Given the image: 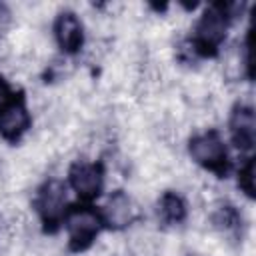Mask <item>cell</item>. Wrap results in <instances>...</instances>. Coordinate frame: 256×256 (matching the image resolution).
<instances>
[{"label":"cell","mask_w":256,"mask_h":256,"mask_svg":"<svg viewBox=\"0 0 256 256\" xmlns=\"http://www.w3.org/2000/svg\"><path fill=\"white\" fill-rule=\"evenodd\" d=\"M136 204L134 200L122 192V190H116L104 204L100 216H102V222L106 228L110 230H122L126 226H130L136 218Z\"/></svg>","instance_id":"cell-9"},{"label":"cell","mask_w":256,"mask_h":256,"mask_svg":"<svg viewBox=\"0 0 256 256\" xmlns=\"http://www.w3.org/2000/svg\"><path fill=\"white\" fill-rule=\"evenodd\" d=\"M32 126V116L26 104V98L22 92H18L12 102L0 112V136L6 142H18L28 128Z\"/></svg>","instance_id":"cell-6"},{"label":"cell","mask_w":256,"mask_h":256,"mask_svg":"<svg viewBox=\"0 0 256 256\" xmlns=\"http://www.w3.org/2000/svg\"><path fill=\"white\" fill-rule=\"evenodd\" d=\"M228 22L230 16L224 4L208 6L194 26V38H192L194 50L202 56H214L222 46V42L226 40Z\"/></svg>","instance_id":"cell-2"},{"label":"cell","mask_w":256,"mask_h":256,"mask_svg":"<svg viewBox=\"0 0 256 256\" xmlns=\"http://www.w3.org/2000/svg\"><path fill=\"white\" fill-rule=\"evenodd\" d=\"M228 128H230V138L234 142V146L240 152H250L254 148V138H256V118H254V110L248 104H234L232 112H230V120H228Z\"/></svg>","instance_id":"cell-7"},{"label":"cell","mask_w":256,"mask_h":256,"mask_svg":"<svg viewBox=\"0 0 256 256\" xmlns=\"http://www.w3.org/2000/svg\"><path fill=\"white\" fill-rule=\"evenodd\" d=\"M68 186L82 202H92L104 188V166L100 162L78 160L68 170Z\"/></svg>","instance_id":"cell-5"},{"label":"cell","mask_w":256,"mask_h":256,"mask_svg":"<svg viewBox=\"0 0 256 256\" xmlns=\"http://www.w3.org/2000/svg\"><path fill=\"white\" fill-rule=\"evenodd\" d=\"M54 38L64 54H76L84 46V26L76 12L64 10L54 20Z\"/></svg>","instance_id":"cell-8"},{"label":"cell","mask_w":256,"mask_h":256,"mask_svg":"<svg viewBox=\"0 0 256 256\" xmlns=\"http://www.w3.org/2000/svg\"><path fill=\"white\" fill-rule=\"evenodd\" d=\"M64 228L68 234V246L72 252L88 250L104 228L102 216L90 204H74L64 216Z\"/></svg>","instance_id":"cell-1"},{"label":"cell","mask_w":256,"mask_h":256,"mask_svg":"<svg viewBox=\"0 0 256 256\" xmlns=\"http://www.w3.org/2000/svg\"><path fill=\"white\" fill-rule=\"evenodd\" d=\"M188 208L184 198L178 192L166 190L160 198H158V216L162 218V222L166 224H180L186 220Z\"/></svg>","instance_id":"cell-10"},{"label":"cell","mask_w":256,"mask_h":256,"mask_svg":"<svg viewBox=\"0 0 256 256\" xmlns=\"http://www.w3.org/2000/svg\"><path fill=\"white\" fill-rule=\"evenodd\" d=\"M34 208L38 212V218L46 232H56L58 226L64 222V216L68 212V198H66V184H62L56 178L46 180L36 194Z\"/></svg>","instance_id":"cell-4"},{"label":"cell","mask_w":256,"mask_h":256,"mask_svg":"<svg viewBox=\"0 0 256 256\" xmlns=\"http://www.w3.org/2000/svg\"><path fill=\"white\" fill-rule=\"evenodd\" d=\"M238 188L248 196L252 198L254 196V158H246L244 166H240L238 170Z\"/></svg>","instance_id":"cell-11"},{"label":"cell","mask_w":256,"mask_h":256,"mask_svg":"<svg viewBox=\"0 0 256 256\" xmlns=\"http://www.w3.org/2000/svg\"><path fill=\"white\" fill-rule=\"evenodd\" d=\"M188 154L198 166L220 178H224L230 170L228 148L218 130H204L194 134L188 142Z\"/></svg>","instance_id":"cell-3"},{"label":"cell","mask_w":256,"mask_h":256,"mask_svg":"<svg viewBox=\"0 0 256 256\" xmlns=\"http://www.w3.org/2000/svg\"><path fill=\"white\" fill-rule=\"evenodd\" d=\"M16 96V92L10 88V84L6 82V78L4 76H0V112L12 102V98Z\"/></svg>","instance_id":"cell-12"},{"label":"cell","mask_w":256,"mask_h":256,"mask_svg":"<svg viewBox=\"0 0 256 256\" xmlns=\"http://www.w3.org/2000/svg\"><path fill=\"white\" fill-rule=\"evenodd\" d=\"M10 22H12V14H10L8 6H6V4H0V38L6 34Z\"/></svg>","instance_id":"cell-13"}]
</instances>
